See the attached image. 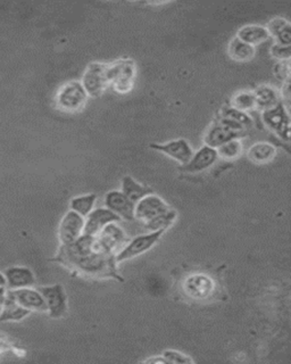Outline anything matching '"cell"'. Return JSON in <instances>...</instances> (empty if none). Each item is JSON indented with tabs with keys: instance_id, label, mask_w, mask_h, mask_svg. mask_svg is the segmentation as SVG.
<instances>
[{
	"instance_id": "cell-1",
	"label": "cell",
	"mask_w": 291,
	"mask_h": 364,
	"mask_svg": "<svg viewBox=\"0 0 291 364\" xmlns=\"http://www.w3.org/2000/svg\"><path fill=\"white\" fill-rule=\"evenodd\" d=\"M88 98V95L80 81L73 80L64 83L58 89L57 94L55 96V104L56 107L64 113H77L84 108Z\"/></svg>"
},
{
	"instance_id": "cell-2",
	"label": "cell",
	"mask_w": 291,
	"mask_h": 364,
	"mask_svg": "<svg viewBox=\"0 0 291 364\" xmlns=\"http://www.w3.org/2000/svg\"><path fill=\"white\" fill-rule=\"evenodd\" d=\"M137 77L136 63L128 58L115 60L109 64V85L119 94H128L133 88Z\"/></svg>"
},
{
	"instance_id": "cell-3",
	"label": "cell",
	"mask_w": 291,
	"mask_h": 364,
	"mask_svg": "<svg viewBox=\"0 0 291 364\" xmlns=\"http://www.w3.org/2000/svg\"><path fill=\"white\" fill-rule=\"evenodd\" d=\"M80 82L88 97L98 98L101 96L109 85V64L90 63L84 70Z\"/></svg>"
},
{
	"instance_id": "cell-4",
	"label": "cell",
	"mask_w": 291,
	"mask_h": 364,
	"mask_svg": "<svg viewBox=\"0 0 291 364\" xmlns=\"http://www.w3.org/2000/svg\"><path fill=\"white\" fill-rule=\"evenodd\" d=\"M216 284L205 273H192L182 282V291L192 301H207L214 295Z\"/></svg>"
},
{
	"instance_id": "cell-5",
	"label": "cell",
	"mask_w": 291,
	"mask_h": 364,
	"mask_svg": "<svg viewBox=\"0 0 291 364\" xmlns=\"http://www.w3.org/2000/svg\"><path fill=\"white\" fill-rule=\"evenodd\" d=\"M262 119L266 128L277 134L280 139L289 142L290 140V115L285 102H278L277 105L263 112Z\"/></svg>"
},
{
	"instance_id": "cell-6",
	"label": "cell",
	"mask_w": 291,
	"mask_h": 364,
	"mask_svg": "<svg viewBox=\"0 0 291 364\" xmlns=\"http://www.w3.org/2000/svg\"><path fill=\"white\" fill-rule=\"evenodd\" d=\"M164 232L165 230L154 231V232H148L136 237L132 239L131 242L121 248L120 252L115 255V261L117 263H121V262L128 261V259H134L137 256L147 253L160 242Z\"/></svg>"
},
{
	"instance_id": "cell-7",
	"label": "cell",
	"mask_w": 291,
	"mask_h": 364,
	"mask_svg": "<svg viewBox=\"0 0 291 364\" xmlns=\"http://www.w3.org/2000/svg\"><path fill=\"white\" fill-rule=\"evenodd\" d=\"M172 208L163 198L155 193H149L147 196L136 203L134 208V220L141 222L143 225L154 221L160 216L169 213Z\"/></svg>"
},
{
	"instance_id": "cell-8",
	"label": "cell",
	"mask_w": 291,
	"mask_h": 364,
	"mask_svg": "<svg viewBox=\"0 0 291 364\" xmlns=\"http://www.w3.org/2000/svg\"><path fill=\"white\" fill-rule=\"evenodd\" d=\"M43 299L46 301L47 313L52 318H60L67 312V296L65 289L60 284L43 286L39 288Z\"/></svg>"
},
{
	"instance_id": "cell-9",
	"label": "cell",
	"mask_w": 291,
	"mask_h": 364,
	"mask_svg": "<svg viewBox=\"0 0 291 364\" xmlns=\"http://www.w3.org/2000/svg\"><path fill=\"white\" fill-rule=\"evenodd\" d=\"M126 233L117 225V222L106 225L96 236L100 250L109 256L116 255L120 252L121 248L126 244Z\"/></svg>"
},
{
	"instance_id": "cell-10",
	"label": "cell",
	"mask_w": 291,
	"mask_h": 364,
	"mask_svg": "<svg viewBox=\"0 0 291 364\" xmlns=\"http://www.w3.org/2000/svg\"><path fill=\"white\" fill-rule=\"evenodd\" d=\"M84 229V218L70 210L58 227V239L62 246H69L80 238Z\"/></svg>"
},
{
	"instance_id": "cell-11",
	"label": "cell",
	"mask_w": 291,
	"mask_h": 364,
	"mask_svg": "<svg viewBox=\"0 0 291 364\" xmlns=\"http://www.w3.org/2000/svg\"><path fill=\"white\" fill-rule=\"evenodd\" d=\"M150 148L165 154L166 156L175 159L181 166L186 165L194 155V149L186 139L171 140L165 144H150Z\"/></svg>"
},
{
	"instance_id": "cell-12",
	"label": "cell",
	"mask_w": 291,
	"mask_h": 364,
	"mask_svg": "<svg viewBox=\"0 0 291 364\" xmlns=\"http://www.w3.org/2000/svg\"><path fill=\"white\" fill-rule=\"evenodd\" d=\"M219 159V155L215 148L204 145L203 147L194 153L192 159L186 165L180 166V170L185 173H202L209 170Z\"/></svg>"
},
{
	"instance_id": "cell-13",
	"label": "cell",
	"mask_w": 291,
	"mask_h": 364,
	"mask_svg": "<svg viewBox=\"0 0 291 364\" xmlns=\"http://www.w3.org/2000/svg\"><path fill=\"white\" fill-rule=\"evenodd\" d=\"M105 205L106 208H109L120 219L133 221L136 204L130 200L122 191H111L106 193Z\"/></svg>"
},
{
	"instance_id": "cell-14",
	"label": "cell",
	"mask_w": 291,
	"mask_h": 364,
	"mask_svg": "<svg viewBox=\"0 0 291 364\" xmlns=\"http://www.w3.org/2000/svg\"><path fill=\"white\" fill-rule=\"evenodd\" d=\"M120 218L115 215L109 208H96L92 213L84 218V229L83 235L90 237H96L100 231L103 230L106 225L113 222H120Z\"/></svg>"
},
{
	"instance_id": "cell-15",
	"label": "cell",
	"mask_w": 291,
	"mask_h": 364,
	"mask_svg": "<svg viewBox=\"0 0 291 364\" xmlns=\"http://www.w3.org/2000/svg\"><path fill=\"white\" fill-rule=\"evenodd\" d=\"M5 280H6V289L16 290L22 288L33 287L35 284V276L33 271L29 267H7L5 272Z\"/></svg>"
},
{
	"instance_id": "cell-16",
	"label": "cell",
	"mask_w": 291,
	"mask_h": 364,
	"mask_svg": "<svg viewBox=\"0 0 291 364\" xmlns=\"http://www.w3.org/2000/svg\"><path fill=\"white\" fill-rule=\"evenodd\" d=\"M15 301L29 312H47L46 301L39 289L33 287L11 290Z\"/></svg>"
},
{
	"instance_id": "cell-17",
	"label": "cell",
	"mask_w": 291,
	"mask_h": 364,
	"mask_svg": "<svg viewBox=\"0 0 291 364\" xmlns=\"http://www.w3.org/2000/svg\"><path fill=\"white\" fill-rule=\"evenodd\" d=\"M241 136L243 134H238L236 131L229 129L226 125L216 121L209 130L206 131L205 136H204V144L205 146L217 149L223 144L232 139H237Z\"/></svg>"
},
{
	"instance_id": "cell-18",
	"label": "cell",
	"mask_w": 291,
	"mask_h": 364,
	"mask_svg": "<svg viewBox=\"0 0 291 364\" xmlns=\"http://www.w3.org/2000/svg\"><path fill=\"white\" fill-rule=\"evenodd\" d=\"M30 313L31 312L23 309L18 301H15L11 290L6 289L3 307L0 312V322L21 321L29 316Z\"/></svg>"
},
{
	"instance_id": "cell-19",
	"label": "cell",
	"mask_w": 291,
	"mask_h": 364,
	"mask_svg": "<svg viewBox=\"0 0 291 364\" xmlns=\"http://www.w3.org/2000/svg\"><path fill=\"white\" fill-rule=\"evenodd\" d=\"M268 30V36L273 38L274 43L279 45H291V24L288 20L283 17H274L268 26H265Z\"/></svg>"
},
{
	"instance_id": "cell-20",
	"label": "cell",
	"mask_w": 291,
	"mask_h": 364,
	"mask_svg": "<svg viewBox=\"0 0 291 364\" xmlns=\"http://www.w3.org/2000/svg\"><path fill=\"white\" fill-rule=\"evenodd\" d=\"M277 156V148L270 142H256L247 151L249 161L257 165L268 164Z\"/></svg>"
},
{
	"instance_id": "cell-21",
	"label": "cell",
	"mask_w": 291,
	"mask_h": 364,
	"mask_svg": "<svg viewBox=\"0 0 291 364\" xmlns=\"http://www.w3.org/2000/svg\"><path fill=\"white\" fill-rule=\"evenodd\" d=\"M236 37L243 43L255 47V46L268 41L270 36H268L265 26H258V24H248V26L240 28Z\"/></svg>"
},
{
	"instance_id": "cell-22",
	"label": "cell",
	"mask_w": 291,
	"mask_h": 364,
	"mask_svg": "<svg viewBox=\"0 0 291 364\" xmlns=\"http://www.w3.org/2000/svg\"><path fill=\"white\" fill-rule=\"evenodd\" d=\"M228 55L230 58L236 60V62H249L256 55V48L254 46L248 45V43H243L241 40L238 39L237 37H234L229 43Z\"/></svg>"
},
{
	"instance_id": "cell-23",
	"label": "cell",
	"mask_w": 291,
	"mask_h": 364,
	"mask_svg": "<svg viewBox=\"0 0 291 364\" xmlns=\"http://www.w3.org/2000/svg\"><path fill=\"white\" fill-rule=\"evenodd\" d=\"M254 92L256 100V109L264 112L277 105L280 100V95L271 85H260Z\"/></svg>"
},
{
	"instance_id": "cell-24",
	"label": "cell",
	"mask_w": 291,
	"mask_h": 364,
	"mask_svg": "<svg viewBox=\"0 0 291 364\" xmlns=\"http://www.w3.org/2000/svg\"><path fill=\"white\" fill-rule=\"evenodd\" d=\"M121 191H122L130 200L136 204L139 202L140 199L147 196L149 193H152V191L148 187L141 185L139 182L132 178V176H126L122 179V185H121Z\"/></svg>"
},
{
	"instance_id": "cell-25",
	"label": "cell",
	"mask_w": 291,
	"mask_h": 364,
	"mask_svg": "<svg viewBox=\"0 0 291 364\" xmlns=\"http://www.w3.org/2000/svg\"><path fill=\"white\" fill-rule=\"evenodd\" d=\"M96 200H97V196L94 193L81 195V196H77L71 199L70 208L82 218H87L94 210Z\"/></svg>"
},
{
	"instance_id": "cell-26",
	"label": "cell",
	"mask_w": 291,
	"mask_h": 364,
	"mask_svg": "<svg viewBox=\"0 0 291 364\" xmlns=\"http://www.w3.org/2000/svg\"><path fill=\"white\" fill-rule=\"evenodd\" d=\"M220 117L229 119L231 122L237 123L245 129L251 128L253 125V119L251 115L246 112L239 111L237 108L231 107V106H223L220 111Z\"/></svg>"
},
{
	"instance_id": "cell-27",
	"label": "cell",
	"mask_w": 291,
	"mask_h": 364,
	"mask_svg": "<svg viewBox=\"0 0 291 364\" xmlns=\"http://www.w3.org/2000/svg\"><path fill=\"white\" fill-rule=\"evenodd\" d=\"M230 106L237 108L239 111L247 112L256 109V100H255L254 92L253 91H239L232 97Z\"/></svg>"
},
{
	"instance_id": "cell-28",
	"label": "cell",
	"mask_w": 291,
	"mask_h": 364,
	"mask_svg": "<svg viewBox=\"0 0 291 364\" xmlns=\"http://www.w3.org/2000/svg\"><path fill=\"white\" fill-rule=\"evenodd\" d=\"M217 155L226 161H232L241 156L243 151V142L239 138L232 139L217 148Z\"/></svg>"
},
{
	"instance_id": "cell-29",
	"label": "cell",
	"mask_w": 291,
	"mask_h": 364,
	"mask_svg": "<svg viewBox=\"0 0 291 364\" xmlns=\"http://www.w3.org/2000/svg\"><path fill=\"white\" fill-rule=\"evenodd\" d=\"M162 356L165 358L168 364L194 363V360L190 356L187 355L185 353L179 352V350H166Z\"/></svg>"
},
{
	"instance_id": "cell-30",
	"label": "cell",
	"mask_w": 291,
	"mask_h": 364,
	"mask_svg": "<svg viewBox=\"0 0 291 364\" xmlns=\"http://www.w3.org/2000/svg\"><path fill=\"white\" fill-rule=\"evenodd\" d=\"M271 55L278 62H287L290 60L291 47L290 46L279 45L273 43L271 47Z\"/></svg>"
},
{
	"instance_id": "cell-31",
	"label": "cell",
	"mask_w": 291,
	"mask_h": 364,
	"mask_svg": "<svg viewBox=\"0 0 291 364\" xmlns=\"http://www.w3.org/2000/svg\"><path fill=\"white\" fill-rule=\"evenodd\" d=\"M290 60L287 62H278L273 68L274 77H277L281 82H289L290 80Z\"/></svg>"
},
{
	"instance_id": "cell-32",
	"label": "cell",
	"mask_w": 291,
	"mask_h": 364,
	"mask_svg": "<svg viewBox=\"0 0 291 364\" xmlns=\"http://www.w3.org/2000/svg\"><path fill=\"white\" fill-rule=\"evenodd\" d=\"M145 363H160V364H168V362H166L165 358H163V356H158V358H148V360H146Z\"/></svg>"
},
{
	"instance_id": "cell-33",
	"label": "cell",
	"mask_w": 291,
	"mask_h": 364,
	"mask_svg": "<svg viewBox=\"0 0 291 364\" xmlns=\"http://www.w3.org/2000/svg\"><path fill=\"white\" fill-rule=\"evenodd\" d=\"M9 345L7 344L6 339L1 338L0 337V355L3 354L4 352L6 353L9 350Z\"/></svg>"
},
{
	"instance_id": "cell-34",
	"label": "cell",
	"mask_w": 291,
	"mask_h": 364,
	"mask_svg": "<svg viewBox=\"0 0 291 364\" xmlns=\"http://www.w3.org/2000/svg\"><path fill=\"white\" fill-rule=\"evenodd\" d=\"M5 294H6V288L0 287V312H1V307H3L4 299H5Z\"/></svg>"
},
{
	"instance_id": "cell-35",
	"label": "cell",
	"mask_w": 291,
	"mask_h": 364,
	"mask_svg": "<svg viewBox=\"0 0 291 364\" xmlns=\"http://www.w3.org/2000/svg\"><path fill=\"white\" fill-rule=\"evenodd\" d=\"M0 287L6 288V280H5V276L1 271H0Z\"/></svg>"
}]
</instances>
